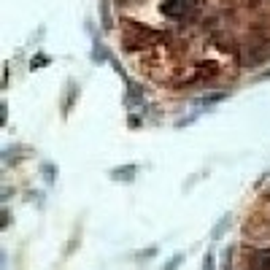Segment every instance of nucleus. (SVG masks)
I'll return each mask as SVG.
<instances>
[{
  "label": "nucleus",
  "instance_id": "nucleus-1",
  "mask_svg": "<svg viewBox=\"0 0 270 270\" xmlns=\"http://www.w3.org/2000/svg\"><path fill=\"white\" fill-rule=\"evenodd\" d=\"M248 268L251 270H270V251H251L248 254Z\"/></svg>",
  "mask_w": 270,
  "mask_h": 270
},
{
  "label": "nucleus",
  "instance_id": "nucleus-2",
  "mask_svg": "<svg viewBox=\"0 0 270 270\" xmlns=\"http://www.w3.org/2000/svg\"><path fill=\"white\" fill-rule=\"evenodd\" d=\"M162 14L170 16V19H184V16L189 14V8L184 3H165L162 5Z\"/></svg>",
  "mask_w": 270,
  "mask_h": 270
}]
</instances>
